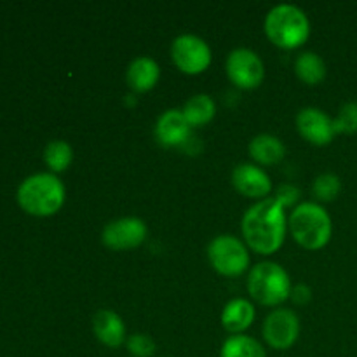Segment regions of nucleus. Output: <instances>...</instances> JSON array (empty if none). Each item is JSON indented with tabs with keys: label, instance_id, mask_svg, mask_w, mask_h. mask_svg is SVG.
Here are the masks:
<instances>
[{
	"label": "nucleus",
	"instance_id": "obj_1",
	"mask_svg": "<svg viewBox=\"0 0 357 357\" xmlns=\"http://www.w3.org/2000/svg\"><path fill=\"white\" fill-rule=\"evenodd\" d=\"M241 230L250 250L258 255H274L288 232L286 208L274 197L261 199L244 213Z\"/></svg>",
	"mask_w": 357,
	"mask_h": 357
},
{
	"label": "nucleus",
	"instance_id": "obj_2",
	"mask_svg": "<svg viewBox=\"0 0 357 357\" xmlns=\"http://www.w3.org/2000/svg\"><path fill=\"white\" fill-rule=\"evenodd\" d=\"M288 229L300 246L317 251L330 243L333 222L319 202H302L289 215Z\"/></svg>",
	"mask_w": 357,
	"mask_h": 357
},
{
	"label": "nucleus",
	"instance_id": "obj_3",
	"mask_svg": "<svg viewBox=\"0 0 357 357\" xmlns=\"http://www.w3.org/2000/svg\"><path fill=\"white\" fill-rule=\"evenodd\" d=\"M65 185L54 173H37L17 188V202L33 216H51L65 204Z\"/></svg>",
	"mask_w": 357,
	"mask_h": 357
},
{
	"label": "nucleus",
	"instance_id": "obj_4",
	"mask_svg": "<svg viewBox=\"0 0 357 357\" xmlns=\"http://www.w3.org/2000/svg\"><path fill=\"white\" fill-rule=\"evenodd\" d=\"M265 33L268 40L281 49H296L310 35V21L305 10L293 3H278L265 16Z\"/></svg>",
	"mask_w": 357,
	"mask_h": 357
},
{
	"label": "nucleus",
	"instance_id": "obj_5",
	"mask_svg": "<svg viewBox=\"0 0 357 357\" xmlns=\"http://www.w3.org/2000/svg\"><path fill=\"white\" fill-rule=\"evenodd\" d=\"M291 288L289 274L275 261H260L251 267L248 275V291L260 305H281L289 298Z\"/></svg>",
	"mask_w": 357,
	"mask_h": 357
},
{
	"label": "nucleus",
	"instance_id": "obj_6",
	"mask_svg": "<svg viewBox=\"0 0 357 357\" xmlns=\"http://www.w3.org/2000/svg\"><path fill=\"white\" fill-rule=\"evenodd\" d=\"M208 260L220 275L236 278L250 268V251L236 236L222 234L209 243Z\"/></svg>",
	"mask_w": 357,
	"mask_h": 357
},
{
	"label": "nucleus",
	"instance_id": "obj_7",
	"mask_svg": "<svg viewBox=\"0 0 357 357\" xmlns=\"http://www.w3.org/2000/svg\"><path fill=\"white\" fill-rule=\"evenodd\" d=\"M171 58L180 72L199 75L211 65V47L202 37L194 33L178 35L171 44Z\"/></svg>",
	"mask_w": 357,
	"mask_h": 357
},
{
	"label": "nucleus",
	"instance_id": "obj_8",
	"mask_svg": "<svg viewBox=\"0 0 357 357\" xmlns=\"http://www.w3.org/2000/svg\"><path fill=\"white\" fill-rule=\"evenodd\" d=\"M230 82L239 89H257L265 77V65L260 56L248 47L230 51L225 63Z\"/></svg>",
	"mask_w": 357,
	"mask_h": 357
},
{
	"label": "nucleus",
	"instance_id": "obj_9",
	"mask_svg": "<svg viewBox=\"0 0 357 357\" xmlns=\"http://www.w3.org/2000/svg\"><path fill=\"white\" fill-rule=\"evenodd\" d=\"M149 234V227L138 216H122L112 220L101 232V241L108 250L129 251L143 244Z\"/></svg>",
	"mask_w": 357,
	"mask_h": 357
},
{
	"label": "nucleus",
	"instance_id": "obj_10",
	"mask_svg": "<svg viewBox=\"0 0 357 357\" xmlns=\"http://www.w3.org/2000/svg\"><path fill=\"white\" fill-rule=\"evenodd\" d=\"M264 340L275 351H286L293 347L300 337V319L291 309H275L265 317Z\"/></svg>",
	"mask_w": 357,
	"mask_h": 357
},
{
	"label": "nucleus",
	"instance_id": "obj_11",
	"mask_svg": "<svg viewBox=\"0 0 357 357\" xmlns=\"http://www.w3.org/2000/svg\"><path fill=\"white\" fill-rule=\"evenodd\" d=\"M296 129L303 139L317 146L328 145L337 136L333 119L316 107H305L296 115Z\"/></svg>",
	"mask_w": 357,
	"mask_h": 357
},
{
	"label": "nucleus",
	"instance_id": "obj_12",
	"mask_svg": "<svg viewBox=\"0 0 357 357\" xmlns=\"http://www.w3.org/2000/svg\"><path fill=\"white\" fill-rule=\"evenodd\" d=\"M232 185L239 194L250 199H267L272 192V180L260 166L250 162L237 164L232 169Z\"/></svg>",
	"mask_w": 357,
	"mask_h": 357
},
{
	"label": "nucleus",
	"instance_id": "obj_13",
	"mask_svg": "<svg viewBox=\"0 0 357 357\" xmlns=\"http://www.w3.org/2000/svg\"><path fill=\"white\" fill-rule=\"evenodd\" d=\"M155 139L162 146L174 149V146H183L190 139L192 128L185 119L183 112L178 108H171L160 114L155 122Z\"/></svg>",
	"mask_w": 357,
	"mask_h": 357
},
{
	"label": "nucleus",
	"instance_id": "obj_14",
	"mask_svg": "<svg viewBox=\"0 0 357 357\" xmlns=\"http://www.w3.org/2000/svg\"><path fill=\"white\" fill-rule=\"evenodd\" d=\"M93 333L105 347L117 349L126 344V324L114 310H98L93 317Z\"/></svg>",
	"mask_w": 357,
	"mask_h": 357
},
{
	"label": "nucleus",
	"instance_id": "obj_15",
	"mask_svg": "<svg viewBox=\"0 0 357 357\" xmlns=\"http://www.w3.org/2000/svg\"><path fill=\"white\" fill-rule=\"evenodd\" d=\"M160 68L157 61L150 56H138L129 63L126 70V80L128 86L131 87L132 93H146L153 89L155 84L159 82Z\"/></svg>",
	"mask_w": 357,
	"mask_h": 357
},
{
	"label": "nucleus",
	"instance_id": "obj_16",
	"mask_svg": "<svg viewBox=\"0 0 357 357\" xmlns=\"http://www.w3.org/2000/svg\"><path fill=\"white\" fill-rule=\"evenodd\" d=\"M255 307L246 298H234L223 307L222 310V326L232 335H243L248 328L253 324Z\"/></svg>",
	"mask_w": 357,
	"mask_h": 357
},
{
	"label": "nucleus",
	"instance_id": "obj_17",
	"mask_svg": "<svg viewBox=\"0 0 357 357\" xmlns=\"http://www.w3.org/2000/svg\"><path fill=\"white\" fill-rule=\"evenodd\" d=\"M250 155L261 166H274L286 155V146L278 136L261 132L250 142Z\"/></svg>",
	"mask_w": 357,
	"mask_h": 357
},
{
	"label": "nucleus",
	"instance_id": "obj_18",
	"mask_svg": "<svg viewBox=\"0 0 357 357\" xmlns=\"http://www.w3.org/2000/svg\"><path fill=\"white\" fill-rule=\"evenodd\" d=\"M181 112L190 128H201L213 121V117L216 115V103L209 94H195V96L188 98Z\"/></svg>",
	"mask_w": 357,
	"mask_h": 357
},
{
	"label": "nucleus",
	"instance_id": "obj_19",
	"mask_svg": "<svg viewBox=\"0 0 357 357\" xmlns=\"http://www.w3.org/2000/svg\"><path fill=\"white\" fill-rule=\"evenodd\" d=\"M295 73L303 84L316 86L326 77V63L314 51L300 52L295 59Z\"/></svg>",
	"mask_w": 357,
	"mask_h": 357
},
{
	"label": "nucleus",
	"instance_id": "obj_20",
	"mask_svg": "<svg viewBox=\"0 0 357 357\" xmlns=\"http://www.w3.org/2000/svg\"><path fill=\"white\" fill-rule=\"evenodd\" d=\"M220 357H267V352L257 338L248 335H232L223 342Z\"/></svg>",
	"mask_w": 357,
	"mask_h": 357
},
{
	"label": "nucleus",
	"instance_id": "obj_21",
	"mask_svg": "<svg viewBox=\"0 0 357 357\" xmlns=\"http://www.w3.org/2000/svg\"><path fill=\"white\" fill-rule=\"evenodd\" d=\"M73 150L65 139H52L44 149V162L52 173H61L72 164Z\"/></svg>",
	"mask_w": 357,
	"mask_h": 357
},
{
	"label": "nucleus",
	"instance_id": "obj_22",
	"mask_svg": "<svg viewBox=\"0 0 357 357\" xmlns=\"http://www.w3.org/2000/svg\"><path fill=\"white\" fill-rule=\"evenodd\" d=\"M342 190L340 178L335 173H323L314 180L312 183V194L317 201L330 202L338 197Z\"/></svg>",
	"mask_w": 357,
	"mask_h": 357
},
{
	"label": "nucleus",
	"instance_id": "obj_23",
	"mask_svg": "<svg viewBox=\"0 0 357 357\" xmlns=\"http://www.w3.org/2000/svg\"><path fill=\"white\" fill-rule=\"evenodd\" d=\"M337 135H354L357 132V101H347L340 107L333 119Z\"/></svg>",
	"mask_w": 357,
	"mask_h": 357
},
{
	"label": "nucleus",
	"instance_id": "obj_24",
	"mask_svg": "<svg viewBox=\"0 0 357 357\" xmlns=\"http://www.w3.org/2000/svg\"><path fill=\"white\" fill-rule=\"evenodd\" d=\"M126 347H128L131 357H152L157 351L155 342L145 333H135L128 337Z\"/></svg>",
	"mask_w": 357,
	"mask_h": 357
},
{
	"label": "nucleus",
	"instance_id": "obj_25",
	"mask_svg": "<svg viewBox=\"0 0 357 357\" xmlns=\"http://www.w3.org/2000/svg\"><path fill=\"white\" fill-rule=\"evenodd\" d=\"M274 199H278V201L281 202L284 208H288V206H293L296 201H298L300 190L295 187V185L282 183V185H279L278 190H275Z\"/></svg>",
	"mask_w": 357,
	"mask_h": 357
},
{
	"label": "nucleus",
	"instance_id": "obj_26",
	"mask_svg": "<svg viewBox=\"0 0 357 357\" xmlns=\"http://www.w3.org/2000/svg\"><path fill=\"white\" fill-rule=\"evenodd\" d=\"M289 298L296 303V305H305L312 298V289L307 284H296L291 288V295Z\"/></svg>",
	"mask_w": 357,
	"mask_h": 357
},
{
	"label": "nucleus",
	"instance_id": "obj_27",
	"mask_svg": "<svg viewBox=\"0 0 357 357\" xmlns=\"http://www.w3.org/2000/svg\"><path fill=\"white\" fill-rule=\"evenodd\" d=\"M164 357H167V356H164Z\"/></svg>",
	"mask_w": 357,
	"mask_h": 357
}]
</instances>
